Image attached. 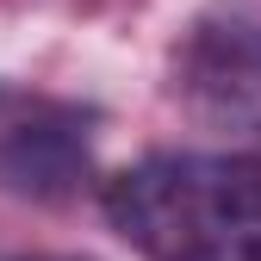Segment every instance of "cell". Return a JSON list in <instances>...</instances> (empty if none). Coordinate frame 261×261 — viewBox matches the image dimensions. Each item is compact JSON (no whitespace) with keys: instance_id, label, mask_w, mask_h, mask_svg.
<instances>
[{"instance_id":"cell-1","label":"cell","mask_w":261,"mask_h":261,"mask_svg":"<svg viewBox=\"0 0 261 261\" xmlns=\"http://www.w3.org/2000/svg\"><path fill=\"white\" fill-rule=\"evenodd\" d=\"M106 218L149 261H261V155H149L106 180Z\"/></svg>"},{"instance_id":"cell-3","label":"cell","mask_w":261,"mask_h":261,"mask_svg":"<svg viewBox=\"0 0 261 261\" xmlns=\"http://www.w3.org/2000/svg\"><path fill=\"white\" fill-rule=\"evenodd\" d=\"M0 168L13 174V187L25 193H50L75 174V149L56 137V130H25V137H13L7 149H0Z\"/></svg>"},{"instance_id":"cell-2","label":"cell","mask_w":261,"mask_h":261,"mask_svg":"<svg viewBox=\"0 0 261 261\" xmlns=\"http://www.w3.org/2000/svg\"><path fill=\"white\" fill-rule=\"evenodd\" d=\"M180 100L218 130H261V19H205L180 50Z\"/></svg>"}]
</instances>
